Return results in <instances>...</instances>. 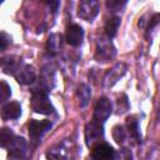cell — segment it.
Returning a JSON list of instances; mask_svg holds the SVG:
<instances>
[{
  "label": "cell",
  "mask_w": 160,
  "mask_h": 160,
  "mask_svg": "<svg viewBox=\"0 0 160 160\" xmlns=\"http://www.w3.org/2000/svg\"><path fill=\"white\" fill-rule=\"evenodd\" d=\"M31 109L42 115H49L54 112V106L50 102L48 98V92L42 90H32V96H31Z\"/></svg>",
  "instance_id": "cell-1"
},
{
  "label": "cell",
  "mask_w": 160,
  "mask_h": 160,
  "mask_svg": "<svg viewBox=\"0 0 160 160\" xmlns=\"http://www.w3.org/2000/svg\"><path fill=\"white\" fill-rule=\"evenodd\" d=\"M102 139H104L102 124L96 121V120H92V121L88 122L86 126H85V140H86V144L92 148L96 144L102 142L101 141Z\"/></svg>",
  "instance_id": "cell-2"
},
{
  "label": "cell",
  "mask_w": 160,
  "mask_h": 160,
  "mask_svg": "<svg viewBox=\"0 0 160 160\" xmlns=\"http://www.w3.org/2000/svg\"><path fill=\"white\" fill-rule=\"evenodd\" d=\"M116 54V50L110 40V38L101 36L98 42H96V51H95V58L98 61H109L112 59Z\"/></svg>",
  "instance_id": "cell-3"
},
{
  "label": "cell",
  "mask_w": 160,
  "mask_h": 160,
  "mask_svg": "<svg viewBox=\"0 0 160 160\" xmlns=\"http://www.w3.org/2000/svg\"><path fill=\"white\" fill-rule=\"evenodd\" d=\"M99 9H100V6L96 0H82L79 4L78 15L86 21H91L98 15Z\"/></svg>",
  "instance_id": "cell-4"
},
{
  "label": "cell",
  "mask_w": 160,
  "mask_h": 160,
  "mask_svg": "<svg viewBox=\"0 0 160 160\" xmlns=\"http://www.w3.org/2000/svg\"><path fill=\"white\" fill-rule=\"evenodd\" d=\"M111 111H112V106H111L110 100L106 98H100L94 110V120L102 124L105 120H108Z\"/></svg>",
  "instance_id": "cell-5"
},
{
  "label": "cell",
  "mask_w": 160,
  "mask_h": 160,
  "mask_svg": "<svg viewBox=\"0 0 160 160\" xmlns=\"http://www.w3.org/2000/svg\"><path fill=\"white\" fill-rule=\"evenodd\" d=\"M91 156L95 160H114L115 150L106 142H99L95 146H92Z\"/></svg>",
  "instance_id": "cell-6"
},
{
  "label": "cell",
  "mask_w": 160,
  "mask_h": 160,
  "mask_svg": "<svg viewBox=\"0 0 160 160\" xmlns=\"http://www.w3.org/2000/svg\"><path fill=\"white\" fill-rule=\"evenodd\" d=\"M46 156L48 160H71V151L64 142H61L50 148Z\"/></svg>",
  "instance_id": "cell-7"
},
{
  "label": "cell",
  "mask_w": 160,
  "mask_h": 160,
  "mask_svg": "<svg viewBox=\"0 0 160 160\" xmlns=\"http://www.w3.org/2000/svg\"><path fill=\"white\" fill-rule=\"evenodd\" d=\"M15 78L19 84L21 85H29L35 81L36 79V71L30 65H21V68L15 74Z\"/></svg>",
  "instance_id": "cell-8"
},
{
  "label": "cell",
  "mask_w": 160,
  "mask_h": 160,
  "mask_svg": "<svg viewBox=\"0 0 160 160\" xmlns=\"http://www.w3.org/2000/svg\"><path fill=\"white\" fill-rule=\"evenodd\" d=\"M28 128H29V135L32 139H38L42 136L51 128V122L48 120H31Z\"/></svg>",
  "instance_id": "cell-9"
},
{
  "label": "cell",
  "mask_w": 160,
  "mask_h": 160,
  "mask_svg": "<svg viewBox=\"0 0 160 160\" xmlns=\"http://www.w3.org/2000/svg\"><path fill=\"white\" fill-rule=\"evenodd\" d=\"M84 30L76 24H71L66 30V41L71 46H79L82 42Z\"/></svg>",
  "instance_id": "cell-10"
},
{
  "label": "cell",
  "mask_w": 160,
  "mask_h": 160,
  "mask_svg": "<svg viewBox=\"0 0 160 160\" xmlns=\"http://www.w3.org/2000/svg\"><path fill=\"white\" fill-rule=\"evenodd\" d=\"M125 71H126V66L124 65V64H116L112 69H110L108 72H106V75L104 76V85L106 86V88H109V86H112L124 74H125Z\"/></svg>",
  "instance_id": "cell-11"
},
{
  "label": "cell",
  "mask_w": 160,
  "mask_h": 160,
  "mask_svg": "<svg viewBox=\"0 0 160 160\" xmlns=\"http://www.w3.org/2000/svg\"><path fill=\"white\" fill-rule=\"evenodd\" d=\"M9 149V155L11 158H15V159H19L24 155L25 152V149H26V142L22 138H19V136H14V139L11 140V142L9 144L8 146Z\"/></svg>",
  "instance_id": "cell-12"
},
{
  "label": "cell",
  "mask_w": 160,
  "mask_h": 160,
  "mask_svg": "<svg viewBox=\"0 0 160 160\" xmlns=\"http://www.w3.org/2000/svg\"><path fill=\"white\" fill-rule=\"evenodd\" d=\"M21 115V106L16 101H10L2 106L1 110V116L4 120H10V119H18Z\"/></svg>",
  "instance_id": "cell-13"
},
{
  "label": "cell",
  "mask_w": 160,
  "mask_h": 160,
  "mask_svg": "<svg viewBox=\"0 0 160 160\" xmlns=\"http://www.w3.org/2000/svg\"><path fill=\"white\" fill-rule=\"evenodd\" d=\"M1 68L6 74L15 75L18 72V70L21 68V62L15 56H6V58L1 59Z\"/></svg>",
  "instance_id": "cell-14"
},
{
  "label": "cell",
  "mask_w": 160,
  "mask_h": 160,
  "mask_svg": "<svg viewBox=\"0 0 160 160\" xmlns=\"http://www.w3.org/2000/svg\"><path fill=\"white\" fill-rule=\"evenodd\" d=\"M120 26V18L118 16H112L110 19H108V21L105 22V34L108 38H114L118 32V29Z\"/></svg>",
  "instance_id": "cell-15"
},
{
  "label": "cell",
  "mask_w": 160,
  "mask_h": 160,
  "mask_svg": "<svg viewBox=\"0 0 160 160\" xmlns=\"http://www.w3.org/2000/svg\"><path fill=\"white\" fill-rule=\"evenodd\" d=\"M90 96H91L90 88H89L88 85H85V84L79 85V88H78V98H79L80 106H85V105L89 102Z\"/></svg>",
  "instance_id": "cell-16"
},
{
  "label": "cell",
  "mask_w": 160,
  "mask_h": 160,
  "mask_svg": "<svg viewBox=\"0 0 160 160\" xmlns=\"http://www.w3.org/2000/svg\"><path fill=\"white\" fill-rule=\"evenodd\" d=\"M126 126H128V130H129V134L132 139H135V141H140V131H139V125H138V121L134 119V118H129L126 120Z\"/></svg>",
  "instance_id": "cell-17"
},
{
  "label": "cell",
  "mask_w": 160,
  "mask_h": 160,
  "mask_svg": "<svg viewBox=\"0 0 160 160\" xmlns=\"http://www.w3.org/2000/svg\"><path fill=\"white\" fill-rule=\"evenodd\" d=\"M61 48V36L59 34H52L48 40V51L54 54Z\"/></svg>",
  "instance_id": "cell-18"
},
{
  "label": "cell",
  "mask_w": 160,
  "mask_h": 160,
  "mask_svg": "<svg viewBox=\"0 0 160 160\" xmlns=\"http://www.w3.org/2000/svg\"><path fill=\"white\" fill-rule=\"evenodd\" d=\"M12 139H14L12 131L10 129H8V128H2L1 131H0V144H1V146L2 148H8Z\"/></svg>",
  "instance_id": "cell-19"
},
{
  "label": "cell",
  "mask_w": 160,
  "mask_h": 160,
  "mask_svg": "<svg viewBox=\"0 0 160 160\" xmlns=\"http://www.w3.org/2000/svg\"><path fill=\"white\" fill-rule=\"evenodd\" d=\"M112 136H114V140L118 142V144H122L125 141V138H126V132L124 130L122 126H114L112 129Z\"/></svg>",
  "instance_id": "cell-20"
},
{
  "label": "cell",
  "mask_w": 160,
  "mask_h": 160,
  "mask_svg": "<svg viewBox=\"0 0 160 160\" xmlns=\"http://www.w3.org/2000/svg\"><path fill=\"white\" fill-rule=\"evenodd\" d=\"M11 95V89L10 86L2 80L1 81V85H0V101L1 102H5Z\"/></svg>",
  "instance_id": "cell-21"
},
{
  "label": "cell",
  "mask_w": 160,
  "mask_h": 160,
  "mask_svg": "<svg viewBox=\"0 0 160 160\" xmlns=\"http://www.w3.org/2000/svg\"><path fill=\"white\" fill-rule=\"evenodd\" d=\"M126 4V1L125 0H108L106 1V6L110 9V10H112V11H118V10H120L124 5Z\"/></svg>",
  "instance_id": "cell-22"
},
{
  "label": "cell",
  "mask_w": 160,
  "mask_h": 160,
  "mask_svg": "<svg viewBox=\"0 0 160 160\" xmlns=\"http://www.w3.org/2000/svg\"><path fill=\"white\" fill-rule=\"evenodd\" d=\"M158 24H160V14H155V15L151 18V20H150V22H149V26H148V30H146V38H149L150 32L154 30V28H155Z\"/></svg>",
  "instance_id": "cell-23"
},
{
  "label": "cell",
  "mask_w": 160,
  "mask_h": 160,
  "mask_svg": "<svg viewBox=\"0 0 160 160\" xmlns=\"http://www.w3.org/2000/svg\"><path fill=\"white\" fill-rule=\"evenodd\" d=\"M114 160H131V152L126 149L120 150L119 154L115 152V159Z\"/></svg>",
  "instance_id": "cell-24"
},
{
  "label": "cell",
  "mask_w": 160,
  "mask_h": 160,
  "mask_svg": "<svg viewBox=\"0 0 160 160\" xmlns=\"http://www.w3.org/2000/svg\"><path fill=\"white\" fill-rule=\"evenodd\" d=\"M9 42H10V38H9V36H8L5 32H1V35H0V44H1V50H5Z\"/></svg>",
  "instance_id": "cell-25"
},
{
  "label": "cell",
  "mask_w": 160,
  "mask_h": 160,
  "mask_svg": "<svg viewBox=\"0 0 160 160\" xmlns=\"http://www.w3.org/2000/svg\"><path fill=\"white\" fill-rule=\"evenodd\" d=\"M48 5H49V6H51V8H52V11L55 12V11L58 10V6H59V1H50V2H48Z\"/></svg>",
  "instance_id": "cell-26"
},
{
  "label": "cell",
  "mask_w": 160,
  "mask_h": 160,
  "mask_svg": "<svg viewBox=\"0 0 160 160\" xmlns=\"http://www.w3.org/2000/svg\"><path fill=\"white\" fill-rule=\"evenodd\" d=\"M159 118H160V105H159Z\"/></svg>",
  "instance_id": "cell-27"
}]
</instances>
